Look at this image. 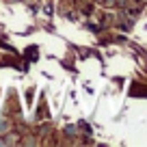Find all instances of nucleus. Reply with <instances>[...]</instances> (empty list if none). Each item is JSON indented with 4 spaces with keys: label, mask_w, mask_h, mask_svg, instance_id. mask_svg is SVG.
<instances>
[]
</instances>
